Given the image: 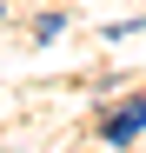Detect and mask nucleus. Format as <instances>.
Segmentation results:
<instances>
[{"mask_svg": "<svg viewBox=\"0 0 146 153\" xmlns=\"http://www.w3.org/2000/svg\"><path fill=\"white\" fill-rule=\"evenodd\" d=\"M139 126H146V93H139V100H126V107H119V113L106 120V146H126V140L139 133Z\"/></svg>", "mask_w": 146, "mask_h": 153, "instance_id": "obj_1", "label": "nucleus"}]
</instances>
